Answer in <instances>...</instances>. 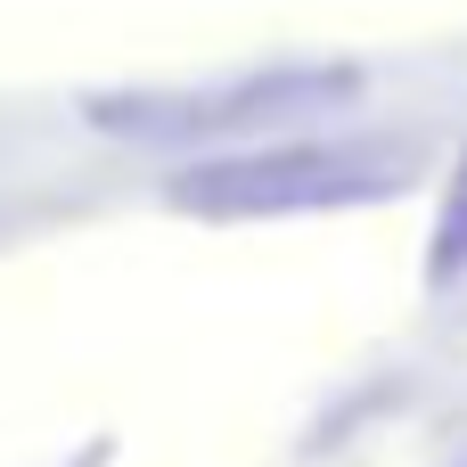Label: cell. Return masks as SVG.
<instances>
[{
  "label": "cell",
  "mask_w": 467,
  "mask_h": 467,
  "mask_svg": "<svg viewBox=\"0 0 467 467\" xmlns=\"http://www.w3.org/2000/svg\"><path fill=\"white\" fill-rule=\"evenodd\" d=\"M451 271H467V164H460L451 205H443V238H435V279H451Z\"/></svg>",
  "instance_id": "3957f363"
},
{
  "label": "cell",
  "mask_w": 467,
  "mask_h": 467,
  "mask_svg": "<svg viewBox=\"0 0 467 467\" xmlns=\"http://www.w3.org/2000/svg\"><path fill=\"white\" fill-rule=\"evenodd\" d=\"M410 181L402 156L386 148H263V156H222L181 172L164 197L205 222H279V213H320V205H361L394 197Z\"/></svg>",
  "instance_id": "6da1fadb"
},
{
  "label": "cell",
  "mask_w": 467,
  "mask_h": 467,
  "mask_svg": "<svg viewBox=\"0 0 467 467\" xmlns=\"http://www.w3.org/2000/svg\"><path fill=\"white\" fill-rule=\"evenodd\" d=\"M296 99H345V74H287V82H263V90H238V99H131V107H90L99 123L115 131H213V123H254V115H279Z\"/></svg>",
  "instance_id": "7a4b0ae2"
}]
</instances>
